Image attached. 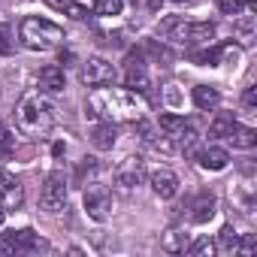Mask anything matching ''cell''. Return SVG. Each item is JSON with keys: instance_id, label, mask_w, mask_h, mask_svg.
<instances>
[{"instance_id": "cell-2", "label": "cell", "mask_w": 257, "mask_h": 257, "mask_svg": "<svg viewBox=\"0 0 257 257\" xmlns=\"http://www.w3.org/2000/svg\"><path fill=\"white\" fill-rule=\"evenodd\" d=\"M16 121L25 134L31 137H43L52 131V124H55V103L43 94V91H31L19 100L16 106Z\"/></svg>"}, {"instance_id": "cell-38", "label": "cell", "mask_w": 257, "mask_h": 257, "mask_svg": "<svg viewBox=\"0 0 257 257\" xmlns=\"http://www.w3.org/2000/svg\"><path fill=\"white\" fill-rule=\"evenodd\" d=\"M4 215H7V212H4V209H0V224H4Z\"/></svg>"}, {"instance_id": "cell-36", "label": "cell", "mask_w": 257, "mask_h": 257, "mask_svg": "<svg viewBox=\"0 0 257 257\" xmlns=\"http://www.w3.org/2000/svg\"><path fill=\"white\" fill-rule=\"evenodd\" d=\"M161 7H164V0H149V10H152V13H158Z\"/></svg>"}, {"instance_id": "cell-19", "label": "cell", "mask_w": 257, "mask_h": 257, "mask_svg": "<svg viewBox=\"0 0 257 257\" xmlns=\"http://www.w3.org/2000/svg\"><path fill=\"white\" fill-rule=\"evenodd\" d=\"M25 203V188L19 185V182H13L4 194H0V209L4 212H13V209H19Z\"/></svg>"}, {"instance_id": "cell-37", "label": "cell", "mask_w": 257, "mask_h": 257, "mask_svg": "<svg viewBox=\"0 0 257 257\" xmlns=\"http://www.w3.org/2000/svg\"><path fill=\"white\" fill-rule=\"evenodd\" d=\"M173 4H185V7H194V4H203V0H173Z\"/></svg>"}, {"instance_id": "cell-14", "label": "cell", "mask_w": 257, "mask_h": 257, "mask_svg": "<svg viewBox=\"0 0 257 257\" xmlns=\"http://www.w3.org/2000/svg\"><path fill=\"white\" fill-rule=\"evenodd\" d=\"M191 97H194V106L203 109V112H212V109L221 106V94H218V88H212V85H197V88L191 91Z\"/></svg>"}, {"instance_id": "cell-31", "label": "cell", "mask_w": 257, "mask_h": 257, "mask_svg": "<svg viewBox=\"0 0 257 257\" xmlns=\"http://www.w3.org/2000/svg\"><path fill=\"white\" fill-rule=\"evenodd\" d=\"M254 248H257V239H254V233H245V236L236 242V251H242V254H254Z\"/></svg>"}, {"instance_id": "cell-8", "label": "cell", "mask_w": 257, "mask_h": 257, "mask_svg": "<svg viewBox=\"0 0 257 257\" xmlns=\"http://www.w3.org/2000/svg\"><path fill=\"white\" fill-rule=\"evenodd\" d=\"M115 185L121 194H131L143 185V158H124V164L115 170Z\"/></svg>"}, {"instance_id": "cell-20", "label": "cell", "mask_w": 257, "mask_h": 257, "mask_svg": "<svg viewBox=\"0 0 257 257\" xmlns=\"http://www.w3.org/2000/svg\"><path fill=\"white\" fill-rule=\"evenodd\" d=\"M227 140H233V149H245V152L257 146V134L251 131V127H242V124L233 127V134H230Z\"/></svg>"}, {"instance_id": "cell-33", "label": "cell", "mask_w": 257, "mask_h": 257, "mask_svg": "<svg viewBox=\"0 0 257 257\" xmlns=\"http://www.w3.org/2000/svg\"><path fill=\"white\" fill-rule=\"evenodd\" d=\"M242 106H245V109H257V88H254V85L245 88V94H242Z\"/></svg>"}, {"instance_id": "cell-9", "label": "cell", "mask_w": 257, "mask_h": 257, "mask_svg": "<svg viewBox=\"0 0 257 257\" xmlns=\"http://www.w3.org/2000/svg\"><path fill=\"white\" fill-rule=\"evenodd\" d=\"M124 82H127V88H134L137 94H149L152 82H149V73H146V64H143V58H127Z\"/></svg>"}, {"instance_id": "cell-5", "label": "cell", "mask_w": 257, "mask_h": 257, "mask_svg": "<svg viewBox=\"0 0 257 257\" xmlns=\"http://www.w3.org/2000/svg\"><path fill=\"white\" fill-rule=\"evenodd\" d=\"M40 206L49 215H55L67 206V179H64V173H49L46 176V185L40 191Z\"/></svg>"}, {"instance_id": "cell-6", "label": "cell", "mask_w": 257, "mask_h": 257, "mask_svg": "<svg viewBox=\"0 0 257 257\" xmlns=\"http://www.w3.org/2000/svg\"><path fill=\"white\" fill-rule=\"evenodd\" d=\"M115 76H118L115 64H112V61H106V58H100V55H94V58H88V61L82 64V82H85L88 88L112 85V82H115Z\"/></svg>"}, {"instance_id": "cell-13", "label": "cell", "mask_w": 257, "mask_h": 257, "mask_svg": "<svg viewBox=\"0 0 257 257\" xmlns=\"http://www.w3.org/2000/svg\"><path fill=\"white\" fill-rule=\"evenodd\" d=\"M115 143H118L115 124H109V121L94 124V131H91V146H94L97 152H112V149H115Z\"/></svg>"}, {"instance_id": "cell-34", "label": "cell", "mask_w": 257, "mask_h": 257, "mask_svg": "<svg viewBox=\"0 0 257 257\" xmlns=\"http://www.w3.org/2000/svg\"><path fill=\"white\" fill-rule=\"evenodd\" d=\"M13 182H16V179H13V176H10L7 170H0V194H4V191H7V188L13 185Z\"/></svg>"}, {"instance_id": "cell-26", "label": "cell", "mask_w": 257, "mask_h": 257, "mask_svg": "<svg viewBox=\"0 0 257 257\" xmlns=\"http://www.w3.org/2000/svg\"><path fill=\"white\" fill-rule=\"evenodd\" d=\"M182 127H185V118H182V115H173V112L161 115V131H164L167 137H176Z\"/></svg>"}, {"instance_id": "cell-18", "label": "cell", "mask_w": 257, "mask_h": 257, "mask_svg": "<svg viewBox=\"0 0 257 257\" xmlns=\"http://www.w3.org/2000/svg\"><path fill=\"white\" fill-rule=\"evenodd\" d=\"M164 251H170V254H185V248H188V233L185 230H179V227H173V230H167L164 233Z\"/></svg>"}, {"instance_id": "cell-16", "label": "cell", "mask_w": 257, "mask_h": 257, "mask_svg": "<svg viewBox=\"0 0 257 257\" xmlns=\"http://www.w3.org/2000/svg\"><path fill=\"white\" fill-rule=\"evenodd\" d=\"M173 140L179 143V149L185 152V158H197V152H200V134L194 131V127H188V124H185Z\"/></svg>"}, {"instance_id": "cell-4", "label": "cell", "mask_w": 257, "mask_h": 257, "mask_svg": "<svg viewBox=\"0 0 257 257\" xmlns=\"http://www.w3.org/2000/svg\"><path fill=\"white\" fill-rule=\"evenodd\" d=\"M161 31L182 46H200V43H212L215 40V25L212 22H179V19H167L161 25Z\"/></svg>"}, {"instance_id": "cell-25", "label": "cell", "mask_w": 257, "mask_h": 257, "mask_svg": "<svg viewBox=\"0 0 257 257\" xmlns=\"http://www.w3.org/2000/svg\"><path fill=\"white\" fill-rule=\"evenodd\" d=\"M233 31H236V37H239L242 46H251V43H254V19H251V16L242 19V22H236Z\"/></svg>"}, {"instance_id": "cell-35", "label": "cell", "mask_w": 257, "mask_h": 257, "mask_svg": "<svg viewBox=\"0 0 257 257\" xmlns=\"http://www.w3.org/2000/svg\"><path fill=\"white\" fill-rule=\"evenodd\" d=\"M7 146H10V127L0 121V149H7Z\"/></svg>"}, {"instance_id": "cell-12", "label": "cell", "mask_w": 257, "mask_h": 257, "mask_svg": "<svg viewBox=\"0 0 257 257\" xmlns=\"http://www.w3.org/2000/svg\"><path fill=\"white\" fill-rule=\"evenodd\" d=\"M197 161H200L203 170L221 173V170H227L230 155H227V149H221V146H209V149H200V152H197Z\"/></svg>"}, {"instance_id": "cell-28", "label": "cell", "mask_w": 257, "mask_h": 257, "mask_svg": "<svg viewBox=\"0 0 257 257\" xmlns=\"http://www.w3.org/2000/svg\"><path fill=\"white\" fill-rule=\"evenodd\" d=\"M245 7H248V0H218L221 16H242Z\"/></svg>"}, {"instance_id": "cell-1", "label": "cell", "mask_w": 257, "mask_h": 257, "mask_svg": "<svg viewBox=\"0 0 257 257\" xmlns=\"http://www.w3.org/2000/svg\"><path fill=\"white\" fill-rule=\"evenodd\" d=\"M146 103L137 97V91H124V88H94V94L88 97V115L91 118H103L109 124L118 121H137L143 118Z\"/></svg>"}, {"instance_id": "cell-10", "label": "cell", "mask_w": 257, "mask_h": 257, "mask_svg": "<svg viewBox=\"0 0 257 257\" xmlns=\"http://www.w3.org/2000/svg\"><path fill=\"white\" fill-rule=\"evenodd\" d=\"M152 191L161 200H173L179 194V176L173 170H155L152 173Z\"/></svg>"}, {"instance_id": "cell-30", "label": "cell", "mask_w": 257, "mask_h": 257, "mask_svg": "<svg viewBox=\"0 0 257 257\" xmlns=\"http://www.w3.org/2000/svg\"><path fill=\"white\" fill-rule=\"evenodd\" d=\"M218 242H221V248H227V251H236V242H239V233L227 224V227H221V236H218Z\"/></svg>"}, {"instance_id": "cell-27", "label": "cell", "mask_w": 257, "mask_h": 257, "mask_svg": "<svg viewBox=\"0 0 257 257\" xmlns=\"http://www.w3.org/2000/svg\"><path fill=\"white\" fill-rule=\"evenodd\" d=\"M124 0H94V13L97 16H121Z\"/></svg>"}, {"instance_id": "cell-11", "label": "cell", "mask_w": 257, "mask_h": 257, "mask_svg": "<svg viewBox=\"0 0 257 257\" xmlns=\"http://www.w3.org/2000/svg\"><path fill=\"white\" fill-rule=\"evenodd\" d=\"M37 85H40V91H43V94H61V91H64V85H67L64 70H61L58 64L43 67V70H40V76H37Z\"/></svg>"}, {"instance_id": "cell-23", "label": "cell", "mask_w": 257, "mask_h": 257, "mask_svg": "<svg viewBox=\"0 0 257 257\" xmlns=\"http://www.w3.org/2000/svg\"><path fill=\"white\" fill-rule=\"evenodd\" d=\"M94 176H97V161L94 158H85L82 164H79V170H76V185H94Z\"/></svg>"}, {"instance_id": "cell-15", "label": "cell", "mask_w": 257, "mask_h": 257, "mask_svg": "<svg viewBox=\"0 0 257 257\" xmlns=\"http://www.w3.org/2000/svg\"><path fill=\"white\" fill-rule=\"evenodd\" d=\"M233 127H236L233 112H218V115L212 118V124H209V137H212V140H227V137L233 134Z\"/></svg>"}, {"instance_id": "cell-29", "label": "cell", "mask_w": 257, "mask_h": 257, "mask_svg": "<svg viewBox=\"0 0 257 257\" xmlns=\"http://www.w3.org/2000/svg\"><path fill=\"white\" fill-rule=\"evenodd\" d=\"M16 40H13V28L10 25H0V55H13Z\"/></svg>"}, {"instance_id": "cell-22", "label": "cell", "mask_w": 257, "mask_h": 257, "mask_svg": "<svg viewBox=\"0 0 257 257\" xmlns=\"http://www.w3.org/2000/svg\"><path fill=\"white\" fill-rule=\"evenodd\" d=\"M185 251H188L191 257H215V254H218V242H215V239H209V236H203V239L191 242Z\"/></svg>"}, {"instance_id": "cell-24", "label": "cell", "mask_w": 257, "mask_h": 257, "mask_svg": "<svg viewBox=\"0 0 257 257\" xmlns=\"http://www.w3.org/2000/svg\"><path fill=\"white\" fill-rule=\"evenodd\" d=\"M221 55H224V46H215V49H206V52H194L191 61L203 64V67H218L221 64Z\"/></svg>"}, {"instance_id": "cell-3", "label": "cell", "mask_w": 257, "mask_h": 257, "mask_svg": "<svg viewBox=\"0 0 257 257\" xmlns=\"http://www.w3.org/2000/svg\"><path fill=\"white\" fill-rule=\"evenodd\" d=\"M19 40L25 43V49L31 52H52L64 43V28H58L55 22L49 19H40V16H28L22 19L19 25Z\"/></svg>"}, {"instance_id": "cell-7", "label": "cell", "mask_w": 257, "mask_h": 257, "mask_svg": "<svg viewBox=\"0 0 257 257\" xmlns=\"http://www.w3.org/2000/svg\"><path fill=\"white\" fill-rule=\"evenodd\" d=\"M85 212L94 221H109V215H112V197H109V191L97 188V185L94 188L85 185Z\"/></svg>"}, {"instance_id": "cell-32", "label": "cell", "mask_w": 257, "mask_h": 257, "mask_svg": "<svg viewBox=\"0 0 257 257\" xmlns=\"http://www.w3.org/2000/svg\"><path fill=\"white\" fill-rule=\"evenodd\" d=\"M149 52L158 58V61H173V52L167 46H158V43H149Z\"/></svg>"}, {"instance_id": "cell-21", "label": "cell", "mask_w": 257, "mask_h": 257, "mask_svg": "<svg viewBox=\"0 0 257 257\" xmlns=\"http://www.w3.org/2000/svg\"><path fill=\"white\" fill-rule=\"evenodd\" d=\"M52 7L58 10V13H64V16H70V19H76V22H82V19H88V10L79 4V0H52Z\"/></svg>"}, {"instance_id": "cell-17", "label": "cell", "mask_w": 257, "mask_h": 257, "mask_svg": "<svg viewBox=\"0 0 257 257\" xmlns=\"http://www.w3.org/2000/svg\"><path fill=\"white\" fill-rule=\"evenodd\" d=\"M212 215H215V197H212V194H200V197L194 200V206H191V221L206 224Z\"/></svg>"}]
</instances>
